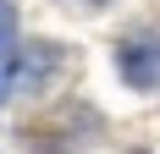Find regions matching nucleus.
<instances>
[{
	"label": "nucleus",
	"instance_id": "obj_1",
	"mask_svg": "<svg viewBox=\"0 0 160 154\" xmlns=\"http://www.w3.org/2000/svg\"><path fill=\"white\" fill-rule=\"evenodd\" d=\"M116 61L132 88H160V33H127Z\"/></svg>",
	"mask_w": 160,
	"mask_h": 154
},
{
	"label": "nucleus",
	"instance_id": "obj_2",
	"mask_svg": "<svg viewBox=\"0 0 160 154\" xmlns=\"http://www.w3.org/2000/svg\"><path fill=\"white\" fill-rule=\"evenodd\" d=\"M11 72H17V11L0 6V105L11 94Z\"/></svg>",
	"mask_w": 160,
	"mask_h": 154
}]
</instances>
